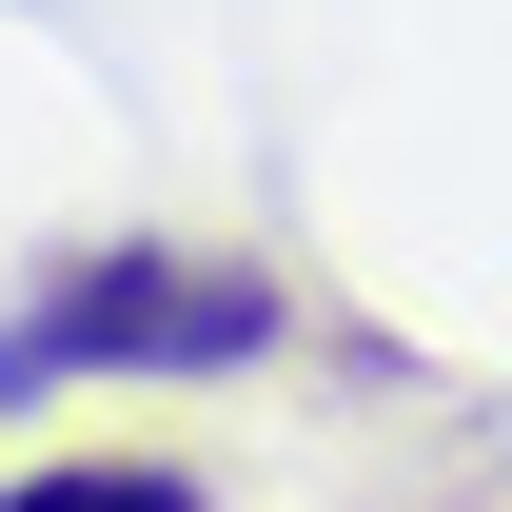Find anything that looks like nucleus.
<instances>
[{
    "label": "nucleus",
    "instance_id": "nucleus-1",
    "mask_svg": "<svg viewBox=\"0 0 512 512\" xmlns=\"http://www.w3.org/2000/svg\"><path fill=\"white\" fill-rule=\"evenodd\" d=\"M237 355H276V276L138 237V256L40 276V316L0 335V394H60V375H237Z\"/></svg>",
    "mask_w": 512,
    "mask_h": 512
},
{
    "label": "nucleus",
    "instance_id": "nucleus-2",
    "mask_svg": "<svg viewBox=\"0 0 512 512\" xmlns=\"http://www.w3.org/2000/svg\"><path fill=\"white\" fill-rule=\"evenodd\" d=\"M0 512H217V493L158 453H40V473H0Z\"/></svg>",
    "mask_w": 512,
    "mask_h": 512
}]
</instances>
